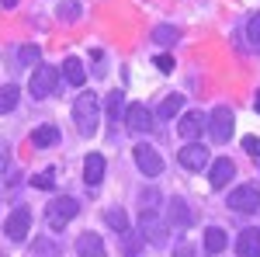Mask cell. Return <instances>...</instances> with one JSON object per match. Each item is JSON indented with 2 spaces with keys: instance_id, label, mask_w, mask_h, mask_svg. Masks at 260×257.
Here are the masks:
<instances>
[{
  "instance_id": "1",
  "label": "cell",
  "mask_w": 260,
  "mask_h": 257,
  "mask_svg": "<svg viewBox=\"0 0 260 257\" xmlns=\"http://www.w3.org/2000/svg\"><path fill=\"white\" fill-rule=\"evenodd\" d=\"M73 122H77V132L80 136H94L101 122V104L94 94H80L73 101Z\"/></svg>"
},
{
  "instance_id": "30",
  "label": "cell",
  "mask_w": 260,
  "mask_h": 257,
  "mask_svg": "<svg viewBox=\"0 0 260 257\" xmlns=\"http://www.w3.org/2000/svg\"><path fill=\"white\" fill-rule=\"evenodd\" d=\"M246 35H250L253 42H260V11L250 18V24H246Z\"/></svg>"
},
{
  "instance_id": "23",
  "label": "cell",
  "mask_w": 260,
  "mask_h": 257,
  "mask_svg": "<svg viewBox=\"0 0 260 257\" xmlns=\"http://www.w3.org/2000/svg\"><path fill=\"white\" fill-rule=\"evenodd\" d=\"M153 42L174 45V42H177V28H174V24H156V28H153Z\"/></svg>"
},
{
  "instance_id": "25",
  "label": "cell",
  "mask_w": 260,
  "mask_h": 257,
  "mask_svg": "<svg viewBox=\"0 0 260 257\" xmlns=\"http://www.w3.org/2000/svg\"><path fill=\"white\" fill-rule=\"evenodd\" d=\"M104 222H108L111 230H118V233H125V230H128V219H125V212H121V209H108V212H104Z\"/></svg>"
},
{
  "instance_id": "31",
  "label": "cell",
  "mask_w": 260,
  "mask_h": 257,
  "mask_svg": "<svg viewBox=\"0 0 260 257\" xmlns=\"http://www.w3.org/2000/svg\"><path fill=\"white\" fill-rule=\"evenodd\" d=\"M31 184H35V188H52V170H42V174H35V178H31Z\"/></svg>"
},
{
  "instance_id": "13",
  "label": "cell",
  "mask_w": 260,
  "mask_h": 257,
  "mask_svg": "<svg viewBox=\"0 0 260 257\" xmlns=\"http://www.w3.org/2000/svg\"><path fill=\"white\" fill-rule=\"evenodd\" d=\"M139 226H142V237H149V243H163L167 240V226L156 219V212H142Z\"/></svg>"
},
{
  "instance_id": "16",
  "label": "cell",
  "mask_w": 260,
  "mask_h": 257,
  "mask_svg": "<svg viewBox=\"0 0 260 257\" xmlns=\"http://www.w3.org/2000/svg\"><path fill=\"white\" fill-rule=\"evenodd\" d=\"M170 222H174V230H187L194 222V216H191V209H187L184 198H174L170 202Z\"/></svg>"
},
{
  "instance_id": "12",
  "label": "cell",
  "mask_w": 260,
  "mask_h": 257,
  "mask_svg": "<svg viewBox=\"0 0 260 257\" xmlns=\"http://www.w3.org/2000/svg\"><path fill=\"white\" fill-rule=\"evenodd\" d=\"M77 254L80 257H108V250H104V240L98 233H80L77 237Z\"/></svg>"
},
{
  "instance_id": "20",
  "label": "cell",
  "mask_w": 260,
  "mask_h": 257,
  "mask_svg": "<svg viewBox=\"0 0 260 257\" xmlns=\"http://www.w3.org/2000/svg\"><path fill=\"white\" fill-rule=\"evenodd\" d=\"M180 108H184V94H167L156 115H160V119H174V115H177Z\"/></svg>"
},
{
  "instance_id": "18",
  "label": "cell",
  "mask_w": 260,
  "mask_h": 257,
  "mask_svg": "<svg viewBox=\"0 0 260 257\" xmlns=\"http://www.w3.org/2000/svg\"><path fill=\"white\" fill-rule=\"evenodd\" d=\"M62 77L70 80L73 87H83V80H87V73H83V63L77 60V56H70V60H62Z\"/></svg>"
},
{
  "instance_id": "4",
  "label": "cell",
  "mask_w": 260,
  "mask_h": 257,
  "mask_svg": "<svg viewBox=\"0 0 260 257\" xmlns=\"http://www.w3.org/2000/svg\"><path fill=\"white\" fill-rule=\"evenodd\" d=\"M56 83H59V70L56 66H35V73L28 80V91H31V98H49L56 91Z\"/></svg>"
},
{
  "instance_id": "21",
  "label": "cell",
  "mask_w": 260,
  "mask_h": 257,
  "mask_svg": "<svg viewBox=\"0 0 260 257\" xmlns=\"http://www.w3.org/2000/svg\"><path fill=\"white\" fill-rule=\"evenodd\" d=\"M59 21H66V24H73V21H80V0H59Z\"/></svg>"
},
{
  "instance_id": "34",
  "label": "cell",
  "mask_w": 260,
  "mask_h": 257,
  "mask_svg": "<svg viewBox=\"0 0 260 257\" xmlns=\"http://www.w3.org/2000/svg\"><path fill=\"white\" fill-rule=\"evenodd\" d=\"M0 4H4V7H14V4H18V0H0Z\"/></svg>"
},
{
  "instance_id": "10",
  "label": "cell",
  "mask_w": 260,
  "mask_h": 257,
  "mask_svg": "<svg viewBox=\"0 0 260 257\" xmlns=\"http://www.w3.org/2000/svg\"><path fill=\"white\" fill-rule=\"evenodd\" d=\"M28 226H31V212L21 205V209H14V212L7 216V237H11V240H24Z\"/></svg>"
},
{
  "instance_id": "11",
  "label": "cell",
  "mask_w": 260,
  "mask_h": 257,
  "mask_svg": "<svg viewBox=\"0 0 260 257\" xmlns=\"http://www.w3.org/2000/svg\"><path fill=\"white\" fill-rule=\"evenodd\" d=\"M236 254L240 257H260V230L257 226H250V230L240 233V240H236Z\"/></svg>"
},
{
  "instance_id": "29",
  "label": "cell",
  "mask_w": 260,
  "mask_h": 257,
  "mask_svg": "<svg viewBox=\"0 0 260 257\" xmlns=\"http://www.w3.org/2000/svg\"><path fill=\"white\" fill-rule=\"evenodd\" d=\"M243 150H246L250 157L260 160V139H257V136H246V139H243Z\"/></svg>"
},
{
  "instance_id": "19",
  "label": "cell",
  "mask_w": 260,
  "mask_h": 257,
  "mask_svg": "<svg viewBox=\"0 0 260 257\" xmlns=\"http://www.w3.org/2000/svg\"><path fill=\"white\" fill-rule=\"evenodd\" d=\"M205 250H208V254H222V250H225V230L208 226V230H205Z\"/></svg>"
},
{
  "instance_id": "28",
  "label": "cell",
  "mask_w": 260,
  "mask_h": 257,
  "mask_svg": "<svg viewBox=\"0 0 260 257\" xmlns=\"http://www.w3.org/2000/svg\"><path fill=\"white\" fill-rule=\"evenodd\" d=\"M18 56H21V63H24V66H31V63H39V45H24V49H21Z\"/></svg>"
},
{
  "instance_id": "3",
  "label": "cell",
  "mask_w": 260,
  "mask_h": 257,
  "mask_svg": "<svg viewBox=\"0 0 260 257\" xmlns=\"http://www.w3.org/2000/svg\"><path fill=\"white\" fill-rule=\"evenodd\" d=\"M233 108L229 104H219L212 115H208V132H212V142H229L233 136Z\"/></svg>"
},
{
  "instance_id": "6",
  "label": "cell",
  "mask_w": 260,
  "mask_h": 257,
  "mask_svg": "<svg viewBox=\"0 0 260 257\" xmlns=\"http://www.w3.org/2000/svg\"><path fill=\"white\" fill-rule=\"evenodd\" d=\"M229 205L236 212H257L260 209V188L257 184H240L233 195H229Z\"/></svg>"
},
{
  "instance_id": "26",
  "label": "cell",
  "mask_w": 260,
  "mask_h": 257,
  "mask_svg": "<svg viewBox=\"0 0 260 257\" xmlns=\"http://www.w3.org/2000/svg\"><path fill=\"white\" fill-rule=\"evenodd\" d=\"M104 104H108V115H111V122L118 125V115L125 111V101H121V94H118V91H115V94H108V101H104Z\"/></svg>"
},
{
  "instance_id": "7",
  "label": "cell",
  "mask_w": 260,
  "mask_h": 257,
  "mask_svg": "<svg viewBox=\"0 0 260 257\" xmlns=\"http://www.w3.org/2000/svg\"><path fill=\"white\" fill-rule=\"evenodd\" d=\"M121 122H125L128 132H149V129H153V111H149L146 104H128L125 115H121Z\"/></svg>"
},
{
  "instance_id": "32",
  "label": "cell",
  "mask_w": 260,
  "mask_h": 257,
  "mask_svg": "<svg viewBox=\"0 0 260 257\" xmlns=\"http://www.w3.org/2000/svg\"><path fill=\"white\" fill-rule=\"evenodd\" d=\"M156 70H160V73H170V70H174V60H170V56H156Z\"/></svg>"
},
{
  "instance_id": "27",
  "label": "cell",
  "mask_w": 260,
  "mask_h": 257,
  "mask_svg": "<svg viewBox=\"0 0 260 257\" xmlns=\"http://www.w3.org/2000/svg\"><path fill=\"white\" fill-rule=\"evenodd\" d=\"M156 202H160V191L156 188H146L142 191V212H156Z\"/></svg>"
},
{
  "instance_id": "15",
  "label": "cell",
  "mask_w": 260,
  "mask_h": 257,
  "mask_svg": "<svg viewBox=\"0 0 260 257\" xmlns=\"http://www.w3.org/2000/svg\"><path fill=\"white\" fill-rule=\"evenodd\" d=\"M208 125V119L201 115V111H187L184 119H180V125H177V132L184 139H194V136H201V129Z\"/></svg>"
},
{
  "instance_id": "17",
  "label": "cell",
  "mask_w": 260,
  "mask_h": 257,
  "mask_svg": "<svg viewBox=\"0 0 260 257\" xmlns=\"http://www.w3.org/2000/svg\"><path fill=\"white\" fill-rule=\"evenodd\" d=\"M59 142V129L49 122V125H39L35 132H31V146L35 150H45V146H56Z\"/></svg>"
},
{
  "instance_id": "9",
  "label": "cell",
  "mask_w": 260,
  "mask_h": 257,
  "mask_svg": "<svg viewBox=\"0 0 260 257\" xmlns=\"http://www.w3.org/2000/svg\"><path fill=\"white\" fill-rule=\"evenodd\" d=\"M233 174H236V163L229 157H219L212 163V170H208V181H212V188H225L233 181Z\"/></svg>"
},
{
  "instance_id": "2",
  "label": "cell",
  "mask_w": 260,
  "mask_h": 257,
  "mask_svg": "<svg viewBox=\"0 0 260 257\" xmlns=\"http://www.w3.org/2000/svg\"><path fill=\"white\" fill-rule=\"evenodd\" d=\"M80 212V205H77V198H52L49 202V209H45V222L52 226V230H62L70 219Z\"/></svg>"
},
{
  "instance_id": "8",
  "label": "cell",
  "mask_w": 260,
  "mask_h": 257,
  "mask_svg": "<svg viewBox=\"0 0 260 257\" xmlns=\"http://www.w3.org/2000/svg\"><path fill=\"white\" fill-rule=\"evenodd\" d=\"M177 160H180V167H187V170H205L208 167V150L201 142H187L177 153Z\"/></svg>"
},
{
  "instance_id": "22",
  "label": "cell",
  "mask_w": 260,
  "mask_h": 257,
  "mask_svg": "<svg viewBox=\"0 0 260 257\" xmlns=\"http://www.w3.org/2000/svg\"><path fill=\"white\" fill-rule=\"evenodd\" d=\"M14 104H18V87L14 83H4L0 87V115H7Z\"/></svg>"
},
{
  "instance_id": "33",
  "label": "cell",
  "mask_w": 260,
  "mask_h": 257,
  "mask_svg": "<svg viewBox=\"0 0 260 257\" xmlns=\"http://www.w3.org/2000/svg\"><path fill=\"white\" fill-rule=\"evenodd\" d=\"M253 108H257V115H260V91H257V98H253Z\"/></svg>"
},
{
  "instance_id": "24",
  "label": "cell",
  "mask_w": 260,
  "mask_h": 257,
  "mask_svg": "<svg viewBox=\"0 0 260 257\" xmlns=\"http://www.w3.org/2000/svg\"><path fill=\"white\" fill-rule=\"evenodd\" d=\"M62 250L59 247H56V243H52V240H35V247H31V257H59Z\"/></svg>"
},
{
  "instance_id": "5",
  "label": "cell",
  "mask_w": 260,
  "mask_h": 257,
  "mask_svg": "<svg viewBox=\"0 0 260 257\" xmlns=\"http://www.w3.org/2000/svg\"><path fill=\"white\" fill-rule=\"evenodd\" d=\"M132 157H136V167H139L146 178H160V174H163V160H160V153H156L153 146L139 142V146L132 150Z\"/></svg>"
},
{
  "instance_id": "14",
  "label": "cell",
  "mask_w": 260,
  "mask_h": 257,
  "mask_svg": "<svg viewBox=\"0 0 260 257\" xmlns=\"http://www.w3.org/2000/svg\"><path fill=\"white\" fill-rule=\"evenodd\" d=\"M101 178H104V157L90 153V157L83 160V181H87V188H98Z\"/></svg>"
}]
</instances>
